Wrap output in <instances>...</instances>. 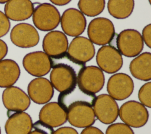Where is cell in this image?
Wrapping results in <instances>:
<instances>
[{
    "label": "cell",
    "mask_w": 151,
    "mask_h": 134,
    "mask_svg": "<svg viewBox=\"0 0 151 134\" xmlns=\"http://www.w3.org/2000/svg\"><path fill=\"white\" fill-rule=\"evenodd\" d=\"M50 79L53 88L60 93L72 90L77 86L75 69L70 64L65 62L52 63Z\"/></svg>",
    "instance_id": "obj_1"
},
{
    "label": "cell",
    "mask_w": 151,
    "mask_h": 134,
    "mask_svg": "<svg viewBox=\"0 0 151 134\" xmlns=\"http://www.w3.org/2000/svg\"><path fill=\"white\" fill-rule=\"evenodd\" d=\"M116 48L126 57H135L142 51L144 42L142 35L135 29H127L121 31L116 37Z\"/></svg>",
    "instance_id": "obj_2"
},
{
    "label": "cell",
    "mask_w": 151,
    "mask_h": 134,
    "mask_svg": "<svg viewBox=\"0 0 151 134\" xmlns=\"http://www.w3.org/2000/svg\"><path fill=\"white\" fill-rule=\"evenodd\" d=\"M105 78L103 72L96 66H84L81 68L77 76V84L81 91L96 94L104 85Z\"/></svg>",
    "instance_id": "obj_3"
},
{
    "label": "cell",
    "mask_w": 151,
    "mask_h": 134,
    "mask_svg": "<svg viewBox=\"0 0 151 134\" xmlns=\"http://www.w3.org/2000/svg\"><path fill=\"white\" fill-rule=\"evenodd\" d=\"M87 34L93 43L97 45H106L111 43L114 40V26L113 22L106 18H96L89 23Z\"/></svg>",
    "instance_id": "obj_4"
},
{
    "label": "cell",
    "mask_w": 151,
    "mask_h": 134,
    "mask_svg": "<svg viewBox=\"0 0 151 134\" xmlns=\"http://www.w3.org/2000/svg\"><path fill=\"white\" fill-rule=\"evenodd\" d=\"M95 55V48L91 41L84 36H76L70 42L67 51L68 59L75 65L84 66Z\"/></svg>",
    "instance_id": "obj_5"
},
{
    "label": "cell",
    "mask_w": 151,
    "mask_h": 134,
    "mask_svg": "<svg viewBox=\"0 0 151 134\" xmlns=\"http://www.w3.org/2000/svg\"><path fill=\"white\" fill-rule=\"evenodd\" d=\"M120 119L130 127L141 128L148 121L149 112L140 102L129 101L124 103L119 110Z\"/></svg>",
    "instance_id": "obj_6"
},
{
    "label": "cell",
    "mask_w": 151,
    "mask_h": 134,
    "mask_svg": "<svg viewBox=\"0 0 151 134\" xmlns=\"http://www.w3.org/2000/svg\"><path fill=\"white\" fill-rule=\"evenodd\" d=\"M60 14L52 4L42 3L34 8L32 21L37 28L42 31H50L57 28L60 22Z\"/></svg>",
    "instance_id": "obj_7"
},
{
    "label": "cell",
    "mask_w": 151,
    "mask_h": 134,
    "mask_svg": "<svg viewBox=\"0 0 151 134\" xmlns=\"http://www.w3.org/2000/svg\"><path fill=\"white\" fill-rule=\"evenodd\" d=\"M67 120L73 126L85 128L92 126L96 120L92 105L77 102L70 105L67 109Z\"/></svg>",
    "instance_id": "obj_8"
},
{
    "label": "cell",
    "mask_w": 151,
    "mask_h": 134,
    "mask_svg": "<svg viewBox=\"0 0 151 134\" xmlns=\"http://www.w3.org/2000/svg\"><path fill=\"white\" fill-rule=\"evenodd\" d=\"M92 106L96 119L104 124H111L118 118L119 106L109 95L101 94L96 96Z\"/></svg>",
    "instance_id": "obj_9"
},
{
    "label": "cell",
    "mask_w": 151,
    "mask_h": 134,
    "mask_svg": "<svg viewBox=\"0 0 151 134\" xmlns=\"http://www.w3.org/2000/svg\"><path fill=\"white\" fill-rule=\"evenodd\" d=\"M42 45L44 52L52 61H56L66 56L68 42L63 32L60 31H51L44 37Z\"/></svg>",
    "instance_id": "obj_10"
},
{
    "label": "cell",
    "mask_w": 151,
    "mask_h": 134,
    "mask_svg": "<svg viewBox=\"0 0 151 134\" xmlns=\"http://www.w3.org/2000/svg\"><path fill=\"white\" fill-rule=\"evenodd\" d=\"M22 65L31 75L41 77L50 72L52 67V61L44 52L35 51L25 55Z\"/></svg>",
    "instance_id": "obj_11"
},
{
    "label": "cell",
    "mask_w": 151,
    "mask_h": 134,
    "mask_svg": "<svg viewBox=\"0 0 151 134\" xmlns=\"http://www.w3.org/2000/svg\"><path fill=\"white\" fill-rule=\"evenodd\" d=\"M96 62L99 68L107 73H114L119 71L123 64L121 53L115 46L103 45L97 51Z\"/></svg>",
    "instance_id": "obj_12"
},
{
    "label": "cell",
    "mask_w": 151,
    "mask_h": 134,
    "mask_svg": "<svg viewBox=\"0 0 151 134\" xmlns=\"http://www.w3.org/2000/svg\"><path fill=\"white\" fill-rule=\"evenodd\" d=\"M134 90L131 77L124 73H117L110 77L107 83L109 95L114 99L123 101L129 98Z\"/></svg>",
    "instance_id": "obj_13"
},
{
    "label": "cell",
    "mask_w": 151,
    "mask_h": 134,
    "mask_svg": "<svg viewBox=\"0 0 151 134\" xmlns=\"http://www.w3.org/2000/svg\"><path fill=\"white\" fill-rule=\"evenodd\" d=\"M10 39L15 46L28 48L36 46L40 41L38 31L32 25L19 23L15 25L10 33Z\"/></svg>",
    "instance_id": "obj_14"
},
{
    "label": "cell",
    "mask_w": 151,
    "mask_h": 134,
    "mask_svg": "<svg viewBox=\"0 0 151 134\" xmlns=\"http://www.w3.org/2000/svg\"><path fill=\"white\" fill-rule=\"evenodd\" d=\"M60 23L64 32L73 37L78 36L86 29L87 21L82 12L76 8H68L63 13Z\"/></svg>",
    "instance_id": "obj_15"
},
{
    "label": "cell",
    "mask_w": 151,
    "mask_h": 134,
    "mask_svg": "<svg viewBox=\"0 0 151 134\" xmlns=\"http://www.w3.org/2000/svg\"><path fill=\"white\" fill-rule=\"evenodd\" d=\"M2 103L5 108L11 112H24L31 104L28 95L17 86L6 88L2 95Z\"/></svg>",
    "instance_id": "obj_16"
},
{
    "label": "cell",
    "mask_w": 151,
    "mask_h": 134,
    "mask_svg": "<svg viewBox=\"0 0 151 134\" xmlns=\"http://www.w3.org/2000/svg\"><path fill=\"white\" fill-rule=\"evenodd\" d=\"M27 92L29 99L39 105L48 103L54 93V88L50 81L42 77L32 79L28 85Z\"/></svg>",
    "instance_id": "obj_17"
},
{
    "label": "cell",
    "mask_w": 151,
    "mask_h": 134,
    "mask_svg": "<svg viewBox=\"0 0 151 134\" xmlns=\"http://www.w3.org/2000/svg\"><path fill=\"white\" fill-rule=\"evenodd\" d=\"M8 116L5 125L6 134H28L32 129V120L24 112L8 111Z\"/></svg>",
    "instance_id": "obj_18"
},
{
    "label": "cell",
    "mask_w": 151,
    "mask_h": 134,
    "mask_svg": "<svg viewBox=\"0 0 151 134\" xmlns=\"http://www.w3.org/2000/svg\"><path fill=\"white\" fill-rule=\"evenodd\" d=\"M39 120L52 128L59 127L67 121V112L58 102L47 103L40 111Z\"/></svg>",
    "instance_id": "obj_19"
},
{
    "label": "cell",
    "mask_w": 151,
    "mask_h": 134,
    "mask_svg": "<svg viewBox=\"0 0 151 134\" xmlns=\"http://www.w3.org/2000/svg\"><path fill=\"white\" fill-rule=\"evenodd\" d=\"M34 5L30 0H9L4 6L5 15L14 21L29 19L33 14Z\"/></svg>",
    "instance_id": "obj_20"
},
{
    "label": "cell",
    "mask_w": 151,
    "mask_h": 134,
    "mask_svg": "<svg viewBox=\"0 0 151 134\" xmlns=\"http://www.w3.org/2000/svg\"><path fill=\"white\" fill-rule=\"evenodd\" d=\"M129 70L135 78L149 81L151 79V53L146 52L137 55L131 61Z\"/></svg>",
    "instance_id": "obj_21"
},
{
    "label": "cell",
    "mask_w": 151,
    "mask_h": 134,
    "mask_svg": "<svg viewBox=\"0 0 151 134\" xmlns=\"http://www.w3.org/2000/svg\"><path fill=\"white\" fill-rule=\"evenodd\" d=\"M21 71L18 63L10 59L0 61V88H8L14 85L19 78Z\"/></svg>",
    "instance_id": "obj_22"
},
{
    "label": "cell",
    "mask_w": 151,
    "mask_h": 134,
    "mask_svg": "<svg viewBox=\"0 0 151 134\" xmlns=\"http://www.w3.org/2000/svg\"><path fill=\"white\" fill-rule=\"evenodd\" d=\"M96 96L94 94L87 93L76 87L72 90L60 93L58 103L66 110L67 107L74 103L87 102L93 105Z\"/></svg>",
    "instance_id": "obj_23"
},
{
    "label": "cell",
    "mask_w": 151,
    "mask_h": 134,
    "mask_svg": "<svg viewBox=\"0 0 151 134\" xmlns=\"http://www.w3.org/2000/svg\"><path fill=\"white\" fill-rule=\"evenodd\" d=\"M134 7V0H109L107 3L109 13L119 19L128 18L132 14Z\"/></svg>",
    "instance_id": "obj_24"
},
{
    "label": "cell",
    "mask_w": 151,
    "mask_h": 134,
    "mask_svg": "<svg viewBox=\"0 0 151 134\" xmlns=\"http://www.w3.org/2000/svg\"><path fill=\"white\" fill-rule=\"evenodd\" d=\"M105 4V0H79L78 7L83 15L94 17L103 11Z\"/></svg>",
    "instance_id": "obj_25"
},
{
    "label": "cell",
    "mask_w": 151,
    "mask_h": 134,
    "mask_svg": "<svg viewBox=\"0 0 151 134\" xmlns=\"http://www.w3.org/2000/svg\"><path fill=\"white\" fill-rule=\"evenodd\" d=\"M151 82H148L141 86L138 92V98L140 103L145 106L151 108Z\"/></svg>",
    "instance_id": "obj_26"
},
{
    "label": "cell",
    "mask_w": 151,
    "mask_h": 134,
    "mask_svg": "<svg viewBox=\"0 0 151 134\" xmlns=\"http://www.w3.org/2000/svg\"><path fill=\"white\" fill-rule=\"evenodd\" d=\"M106 134H134L132 129L124 123H116L110 125Z\"/></svg>",
    "instance_id": "obj_27"
},
{
    "label": "cell",
    "mask_w": 151,
    "mask_h": 134,
    "mask_svg": "<svg viewBox=\"0 0 151 134\" xmlns=\"http://www.w3.org/2000/svg\"><path fill=\"white\" fill-rule=\"evenodd\" d=\"M53 128L45 124L40 120L32 125V129L28 134H52Z\"/></svg>",
    "instance_id": "obj_28"
},
{
    "label": "cell",
    "mask_w": 151,
    "mask_h": 134,
    "mask_svg": "<svg viewBox=\"0 0 151 134\" xmlns=\"http://www.w3.org/2000/svg\"><path fill=\"white\" fill-rule=\"evenodd\" d=\"M11 27V24L9 19L0 11V38L5 36L9 32Z\"/></svg>",
    "instance_id": "obj_29"
},
{
    "label": "cell",
    "mask_w": 151,
    "mask_h": 134,
    "mask_svg": "<svg viewBox=\"0 0 151 134\" xmlns=\"http://www.w3.org/2000/svg\"><path fill=\"white\" fill-rule=\"evenodd\" d=\"M142 39L143 42L149 47L151 48V25L149 24L142 31Z\"/></svg>",
    "instance_id": "obj_30"
},
{
    "label": "cell",
    "mask_w": 151,
    "mask_h": 134,
    "mask_svg": "<svg viewBox=\"0 0 151 134\" xmlns=\"http://www.w3.org/2000/svg\"><path fill=\"white\" fill-rule=\"evenodd\" d=\"M52 134H78L77 131L71 127H61L54 131Z\"/></svg>",
    "instance_id": "obj_31"
},
{
    "label": "cell",
    "mask_w": 151,
    "mask_h": 134,
    "mask_svg": "<svg viewBox=\"0 0 151 134\" xmlns=\"http://www.w3.org/2000/svg\"><path fill=\"white\" fill-rule=\"evenodd\" d=\"M80 134H104V133L100 129L91 126L85 128Z\"/></svg>",
    "instance_id": "obj_32"
},
{
    "label": "cell",
    "mask_w": 151,
    "mask_h": 134,
    "mask_svg": "<svg viewBox=\"0 0 151 134\" xmlns=\"http://www.w3.org/2000/svg\"><path fill=\"white\" fill-rule=\"evenodd\" d=\"M7 53L8 46L4 41L0 39V61L6 56Z\"/></svg>",
    "instance_id": "obj_33"
},
{
    "label": "cell",
    "mask_w": 151,
    "mask_h": 134,
    "mask_svg": "<svg viewBox=\"0 0 151 134\" xmlns=\"http://www.w3.org/2000/svg\"><path fill=\"white\" fill-rule=\"evenodd\" d=\"M53 4L58 6H63L68 4L71 0H50Z\"/></svg>",
    "instance_id": "obj_34"
},
{
    "label": "cell",
    "mask_w": 151,
    "mask_h": 134,
    "mask_svg": "<svg viewBox=\"0 0 151 134\" xmlns=\"http://www.w3.org/2000/svg\"><path fill=\"white\" fill-rule=\"evenodd\" d=\"M9 0H0V4H4L5 3H6Z\"/></svg>",
    "instance_id": "obj_35"
},
{
    "label": "cell",
    "mask_w": 151,
    "mask_h": 134,
    "mask_svg": "<svg viewBox=\"0 0 151 134\" xmlns=\"http://www.w3.org/2000/svg\"><path fill=\"white\" fill-rule=\"evenodd\" d=\"M0 134H1V128H0Z\"/></svg>",
    "instance_id": "obj_36"
}]
</instances>
